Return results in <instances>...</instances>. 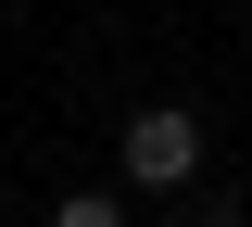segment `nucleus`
Listing matches in <instances>:
<instances>
[{
	"mask_svg": "<svg viewBox=\"0 0 252 227\" xmlns=\"http://www.w3.org/2000/svg\"><path fill=\"white\" fill-rule=\"evenodd\" d=\"M126 177H139V190H189V177H202V114H189V101H139V114H126Z\"/></svg>",
	"mask_w": 252,
	"mask_h": 227,
	"instance_id": "nucleus-1",
	"label": "nucleus"
},
{
	"mask_svg": "<svg viewBox=\"0 0 252 227\" xmlns=\"http://www.w3.org/2000/svg\"><path fill=\"white\" fill-rule=\"evenodd\" d=\"M51 227H126V202H114V190H63V202H51Z\"/></svg>",
	"mask_w": 252,
	"mask_h": 227,
	"instance_id": "nucleus-2",
	"label": "nucleus"
},
{
	"mask_svg": "<svg viewBox=\"0 0 252 227\" xmlns=\"http://www.w3.org/2000/svg\"><path fill=\"white\" fill-rule=\"evenodd\" d=\"M177 227H240V202H202V215H177Z\"/></svg>",
	"mask_w": 252,
	"mask_h": 227,
	"instance_id": "nucleus-3",
	"label": "nucleus"
}]
</instances>
